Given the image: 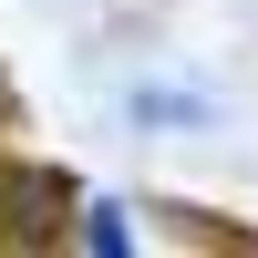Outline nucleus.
<instances>
[{"instance_id":"nucleus-1","label":"nucleus","mask_w":258,"mask_h":258,"mask_svg":"<svg viewBox=\"0 0 258 258\" xmlns=\"http://www.w3.org/2000/svg\"><path fill=\"white\" fill-rule=\"evenodd\" d=\"M73 217V176L62 165H0V227L11 238H62Z\"/></svg>"},{"instance_id":"nucleus-2","label":"nucleus","mask_w":258,"mask_h":258,"mask_svg":"<svg viewBox=\"0 0 258 258\" xmlns=\"http://www.w3.org/2000/svg\"><path fill=\"white\" fill-rule=\"evenodd\" d=\"M83 248H103V258L124 248V217H114V207H93V217H83Z\"/></svg>"}]
</instances>
